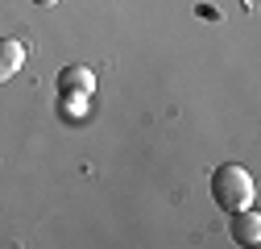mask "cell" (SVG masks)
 Instances as JSON below:
<instances>
[{
    "label": "cell",
    "mask_w": 261,
    "mask_h": 249,
    "mask_svg": "<svg viewBox=\"0 0 261 249\" xmlns=\"http://www.w3.org/2000/svg\"><path fill=\"white\" fill-rule=\"evenodd\" d=\"M253 195H257L253 175L241 162H224V166L212 170V200H216V208L241 212V208H253Z\"/></svg>",
    "instance_id": "cell-1"
},
{
    "label": "cell",
    "mask_w": 261,
    "mask_h": 249,
    "mask_svg": "<svg viewBox=\"0 0 261 249\" xmlns=\"http://www.w3.org/2000/svg\"><path fill=\"white\" fill-rule=\"evenodd\" d=\"M232 237L241 241V245H261V216L253 212V208H241V212H232Z\"/></svg>",
    "instance_id": "cell-2"
},
{
    "label": "cell",
    "mask_w": 261,
    "mask_h": 249,
    "mask_svg": "<svg viewBox=\"0 0 261 249\" xmlns=\"http://www.w3.org/2000/svg\"><path fill=\"white\" fill-rule=\"evenodd\" d=\"M58 87H62V96H91L95 75L87 67H67V71L58 75Z\"/></svg>",
    "instance_id": "cell-3"
},
{
    "label": "cell",
    "mask_w": 261,
    "mask_h": 249,
    "mask_svg": "<svg viewBox=\"0 0 261 249\" xmlns=\"http://www.w3.org/2000/svg\"><path fill=\"white\" fill-rule=\"evenodd\" d=\"M25 62V46L17 38H0V83H9Z\"/></svg>",
    "instance_id": "cell-4"
},
{
    "label": "cell",
    "mask_w": 261,
    "mask_h": 249,
    "mask_svg": "<svg viewBox=\"0 0 261 249\" xmlns=\"http://www.w3.org/2000/svg\"><path fill=\"white\" fill-rule=\"evenodd\" d=\"M83 100H87V96H62V108L79 116V112H83Z\"/></svg>",
    "instance_id": "cell-5"
},
{
    "label": "cell",
    "mask_w": 261,
    "mask_h": 249,
    "mask_svg": "<svg viewBox=\"0 0 261 249\" xmlns=\"http://www.w3.org/2000/svg\"><path fill=\"white\" fill-rule=\"evenodd\" d=\"M34 5H38V9H54V5H58V0H34Z\"/></svg>",
    "instance_id": "cell-6"
}]
</instances>
